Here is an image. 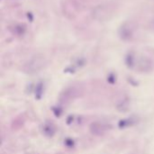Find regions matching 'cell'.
I'll list each match as a JSON object with an SVG mask.
<instances>
[{
  "label": "cell",
  "mask_w": 154,
  "mask_h": 154,
  "mask_svg": "<svg viewBox=\"0 0 154 154\" xmlns=\"http://www.w3.org/2000/svg\"><path fill=\"white\" fill-rule=\"evenodd\" d=\"M44 133L49 135H52L54 133V128L52 125H46L44 126Z\"/></svg>",
  "instance_id": "3957f363"
},
{
  "label": "cell",
  "mask_w": 154,
  "mask_h": 154,
  "mask_svg": "<svg viewBox=\"0 0 154 154\" xmlns=\"http://www.w3.org/2000/svg\"><path fill=\"white\" fill-rule=\"evenodd\" d=\"M45 65V60L42 57H34L24 66V71L27 73H34L42 70Z\"/></svg>",
  "instance_id": "6da1fadb"
},
{
  "label": "cell",
  "mask_w": 154,
  "mask_h": 154,
  "mask_svg": "<svg viewBox=\"0 0 154 154\" xmlns=\"http://www.w3.org/2000/svg\"><path fill=\"white\" fill-rule=\"evenodd\" d=\"M106 125L100 124V123H94V124H92L90 126V131L92 132V133L96 134V135L103 134L106 132Z\"/></svg>",
  "instance_id": "7a4b0ae2"
}]
</instances>
